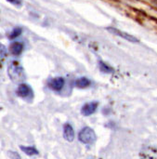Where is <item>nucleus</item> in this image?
I'll return each instance as SVG.
<instances>
[{
  "mask_svg": "<svg viewBox=\"0 0 157 159\" xmlns=\"http://www.w3.org/2000/svg\"><path fill=\"white\" fill-rule=\"evenodd\" d=\"M7 73L10 79L15 83H20L22 80L25 79L23 68L18 61H12L9 64Z\"/></svg>",
  "mask_w": 157,
  "mask_h": 159,
  "instance_id": "obj_1",
  "label": "nucleus"
},
{
  "mask_svg": "<svg viewBox=\"0 0 157 159\" xmlns=\"http://www.w3.org/2000/svg\"><path fill=\"white\" fill-rule=\"evenodd\" d=\"M96 139L97 136L95 131L89 127H85L79 131L78 140L84 144H91L96 141Z\"/></svg>",
  "mask_w": 157,
  "mask_h": 159,
  "instance_id": "obj_2",
  "label": "nucleus"
},
{
  "mask_svg": "<svg viewBox=\"0 0 157 159\" xmlns=\"http://www.w3.org/2000/svg\"><path fill=\"white\" fill-rule=\"evenodd\" d=\"M17 95L20 97V98H22V99H25L27 101L29 100H32L34 98V92H33V89L32 88L27 85V84H24V83H20L17 89V91H16Z\"/></svg>",
  "mask_w": 157,
  "mask_h": 159,
  "instance_id": "obj_3",
  "label": "nucleus"
},
{
  "mask_svg": "<svg viewBox=\"0 0 157 159\" xmlns=\"http://www.w3.org/2000/svg\"><path fill=\"white\" fill-rule=\"evenodd\" d=\"M107 30H108L110 33H112L113 34H115V35H117V36H120V37H122V38H124V39L129 41V42H133V43H138V42H139L138 38H136L135 36H133V35H131V34H128V33H125V32H123V31H121V30H118V29H116V28L108 27Z\"/></svg>",
  "mask_w": 157,
  "mask_h": 159,
  "instance_id": "obj_4",
  "label": "nucleus"
},
{
  "mask_svg": "<svg viewBox=\"0 0 157 159\" xmlns=\"http://www.w3.org/2000/svg\"><path fill=\"white\" fill-rule=\"evenodd\" d=\"M64 84H65V80L63 77H56L48 82V88L54 91L59 92L63 89Z\"/></svg>",
  "mask_w": 157,
  "mask_h": 159,
  "instance_id": "obj_5",
  "label": "nucleus"
},
{
  "mask_svg": "<svg viewBox=\"0 0 157 159\" xmlns=\"http://www.w3.org/2000/svg\"><path fill=\"white\" fill-rule=\"evenodd\" d=\"M97 109H98V102H91L83 105V107L81 108V114L85 116H88L93 115L97 111Z\"/></svg>",
  "mask_w": 157,
  "mask_h": 159,
  "instance_id": "obj_6",
  "label": "nucleus"
},
{
  "mask_svg": "<svg viewBox=\"0 0 157 159\" xmlns=\"http://www.w3.org/2000/svg\"><path fill=\"white\" fill-rule=\"evenodd\" d=\"M63 137L69 143H72L74 140V130L69 123H66L63 126Z\"/></svg>",
  "mask_w": 157,
  "mask_h": 159,
  "instance_id": "obj_7",
  "label": "nucleus"
},
{
  "mask_svg": "<svg viewBox=\"0 0 157 159\" xmlns=\"http://www.w3.org/2000/svg\"><path fill=\"white\" fill-rule=\"evenodd\" d=\"M23 48H24V46L21 42H13L9 47L11 54L16 55V56L20 55L23 51Z\"/></svg>",
  "mask_w": 157,
  "mask_h": 159,
  "instance_id": "obj_8",
  "label": "nucleus"
},
{
  "mask_svg": "<svg viewBox=\"0 0 157 159\" xmlns=\"http://www.w3.org/2000/svg\"><path fill=\"white\" fill-rule=\"evenodd\" d=\"M90 84H91L90 80H89L88 78L85 77V76L77 78V79L75 80V82H74L75 87H77V88H79V89H85V88H87V87H89V86H90Z\"/></svg>",
  "mask_w": 157,
  "mask_h": 159,
  "instance_id": "obj_9",
  "label": "nucleus"
},
{
  "mask_svg": "<svg viewBox=\"0 0 157 159\" xmlns=\"http://www.w3.org/2000/svg\"><path fill=\"white\" fill-rule=\"evenodd\" d=\"M20 150L27 156L29 157H33V156H37L39 153L38 151L34 148V147H32V146H20Z\"/></svg>",
  "mask_w": 157,
  "mask_h": 159,
  "instance_id": "obj_10",
  "label": "nucleus"
},
{
  "mask_svg": "<svg viewBox=\"0 0 157 159\" xmlns=\"http://www.w3.org/2000/svg\"><path fill=\"white\" fill-rule=\"evenodd\" d=\"M21 33H22V29L20 28V27H16V28H14V29L11 31V33H10L9 35H8V38H9L10 40H13V39L17 38L18 36H20V35L21 34Z\"/></svg>",
  "mask_w": 157,
  "mask_h": 159,
  "instance_id": "obj_11",
  "label": "nucleus"
},
{
  "mask_svg": "<svg viewBox=\"0 0 157 159\" xmlns=\"http://www.w3.org/2000/svg\"><path fill=\"white\" fill-rule=\"evenodd\" d=\"M99 67H100L101 71L103 72V73L111 74V73L114 72V69H113L112 67H110L108 64H106L105 62H103V61H100V62H99Z\"/></svg>",
  "mask_w": 157,
  "mask_h": 159,
  "instance_id": "obj_12",
  "label": "nucleus"
},
{
  "mask_svg": "<svg viewBox=\"0 0 157 159\" xmlns=\"http://www.w3.org/2000/svg\"><path fill=\"white\" fill-rule=\"evenodd\" d=\"M7 156L10 159H21L20 155L17 152H13V151H8L7 152Z\"/></svg>",
  "mask_w": 157,
  "mask_h": 159,
  "instance_id": "obj_13",
  "label": "nucleus"
},
{
  "mask_svg": "<svg viewBox=\"0 0 157 159\" xmlns=\"http://www.w3.org/2000/svg\"><path fill=\"white\" fill-rule=\"evenodd\" d=\"M7 1L9 2L12 5H15V6H20L21 5V1L20 0H7Z\"/></svg>",
  "mask_w": 157,
  "mask_h": 159,
  "instance_id": "obj_14",
  "label": "nucleus"
}]
</instances>
